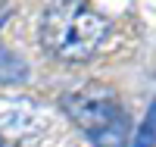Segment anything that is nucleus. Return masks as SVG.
Returning <instances> with one entry per match:
<instances>
[{
  "label": "nucleus",
  "instance_id": "1",
  "mask_svg": "<svg viewBox=\"0 0 156 147\" xmlns=\"http://www.w3.org/2000/svg\"><path fill=\"white\" fill-rule=\"evenodd\" d=\"M106 38V19L87 0H50L41 19V41L56 60H87Z\"/></svg>",
  "mask_w": 156,
  "mask_h": 147
},
{
  "label": "nucleus",
  "instance_id": "2",
  "mask_svg": "<svg viewBox=\"0 0 156 147\" xmlns=\"http://www.w3.org/2000/svg\"><path fill=\"white\" fill-rule=\"evenodd\" d=\"M66 110L75 125L90 138L94 147H125L128 141V119L119 106V97L106 85H84L62 97Z\"/></svg>",
  "mask_w": 156,
  "mask_h": 147
},
{
  "label": "nucleus",
  "instance_id": "3",
  "mask_svg": "<svg viewBox=\"0 0 156 147\" xmlns=\"http://www.w3.org/2000/svg\"><path fill=\"white\" fill-rule=\"evenodd\" d=\"M44 128L41 106L25 97H0V138L22 141Z\"/></svg>",
  "mask_w": 156,
  "mask_h": 147
},
{
  "label": "nucleus",
  "instance_id": "4",
  "mask_svg": "<svg viewBox=\"0 0 156 147\" xmlns=\"http://www.w3.org/2000/svg\"><path fill=\"white\" fill-rule=\"evenodd\" d=\"M22 82H28V66L22 63V57L0 47V85H22Z\"/></svg>",
  "mask_w": 156,
  "mask_h": 147
},
{
  "label": "nucleus",
  "instance_id": "5",
  "mask_svg": "<svg viewBox=\"0 0 156 147\" xmlns=\"http://www.w3.org/2000/svg\"><path fill=\"white\" fill-rule=\"evenodd\" d=\"M134 147H156V103L150 106V113H147V119H144V125L137 128Z\"/></svg>",
  "mask_w": 156,
  "mask_h": 147
},
{
  "label": "nucleus",
  "instance_id": "6",
  "mask_svg": "<svg viewBox=\"0 0 156 147\" xmlns=\"http://www.w3.org/2000/svg\"><path fill=\"white\" fill-rule=\"evenodd\" d=\"M0 147H3V144H0Z\"/></svg>",
  "mask_w": 156,
  "mask_h": 147
}]
</instances>
